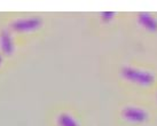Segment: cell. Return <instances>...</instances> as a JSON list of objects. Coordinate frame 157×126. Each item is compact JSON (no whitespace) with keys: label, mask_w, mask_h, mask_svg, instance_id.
Segmentation results:
<instances>
[{"label":"cell","mask_w":157,"mask_h":126,"mask_svg":"<svg viewBox=\"0 0 157 126\" xmlns=\"http://www.w3.org/2000/svg\"><path fill=\"white\" fill-rule=\"evenodd\" d=\"M122 76L124 78L135 83L141 86H150L154 83V76L148 71H144V70L135 69V68H131V67H125L122 69Z\"/></svg>","instance_id":"6da1fadb"},{"label":"cell","mask_w":157,"mask_h":126,"mask_svg":"<svg viewBox=\"0 0 157 126\" xmlns=\"http://www.w3.org/2000/svg\"><path fill=\"white\" fill-rule=\"evenodd\" d=\"M43 24L41 18L38 16H30V17H22L17 18L12 23L13 30L16 32H29V31H35L38 28H40Z\"/></svg>","instance_id":"7a4b0ae2"},{"label":"cell","mask_w":157,"mask_h":126,"mask_svg":"<svg viewBox=\"0 0 157 126\" xmlns=\"http://www.w3.org/2000/svg\"><path fill=\"white\" fill-rule=\"evenodd\" d=\"M123 117L126 119L127 122L135 123V124H141L147 120L148 115L144 109L136 108V107H126L123 110Z\"/></svg>","instance_id":"3957f363"},{"label":"cell","mask_w":157,"mask_h":126,"mask_svg":"<svg viewBox=\"0 0 157 126\" xmlns=\"http://www.w3.org/2000/svg\"><path fill=\"white\" fill-rule=\"evenodd\" d=\"M138 22L140 25L144 26L147 31L156 32L157 31V20L149 13H140L138 16Z\"/></svg>","instance_id":"277c9868"},{"label":"cell","mask_w":157,"mask_h":126,"mask_svg":"<svg viewBox=\"0 0 157 126\" xmlns=\"http://www.w3.org/2000/svg\"><path fill=\"white\" fill-rule=\"evenodd\" d=\"M0 46L5 54H12L14 52L13 37L8 31H4L0 36Z\"/></svg>","instance_id":"5b68a950"},{"label":"cell","mask_w":157,"mask_h":126,"mask_svg":"<svg viewBox=\"0 0 157 126\" xmlns=\"http://www.w3.org/2000/svg\"><path fill=\"white\" fill-rule=\"evenodd\" d=\"M59 126H79L77 120L69 113H61L57 118Z\"/></svg>","instance_id":"8992f818"},{"label":"cell","mask_w":157,"mask_h":126,"mask_svg":"<svg viewBox=\"0 0 157 126\" xmlns=\"http://www.w3.org/2000/svg\"><path fill=\"white\" fill-rule=\"evenodd\" d=\"M113 17H115V13H113V12H105V13L101 14V18L105 22H110Z\"/></svg>","instance_id":"52a82bcc"},{"label":"cell","mask_w":157,"mask_h":126,"mask_svg":"<svg viewBox=\"0 0 157 126\" xmlns=\"http://www.w3.org/2000/svg\"><path fill=\"white\" fill-rule=\"evenodd\" d=\"M1 62H2V57H1V55H0V64H1Z\"/></svg>","instance_id":"ba28073f"}]
</instances>
